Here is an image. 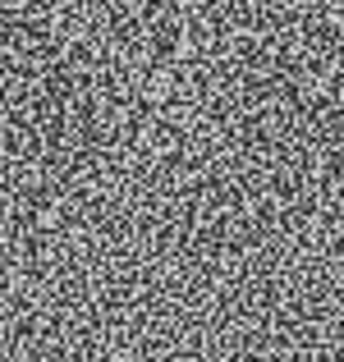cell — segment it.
Returning <instances> with one entry per match:
<instances>
[{"label":"cell","instance_id":"obj_1","mask_svg":"<svg viewBox=\"0 0 344 362\" xmlns=\"http://www.w3.org/2000/svg\"><path fill=\"white\" fill-rule=\"evenodd\" d=\"M161 97L51 0H0V184L97 266Z\"/></svg>","mask_w":344,"mask_h":362}]
</instances>
